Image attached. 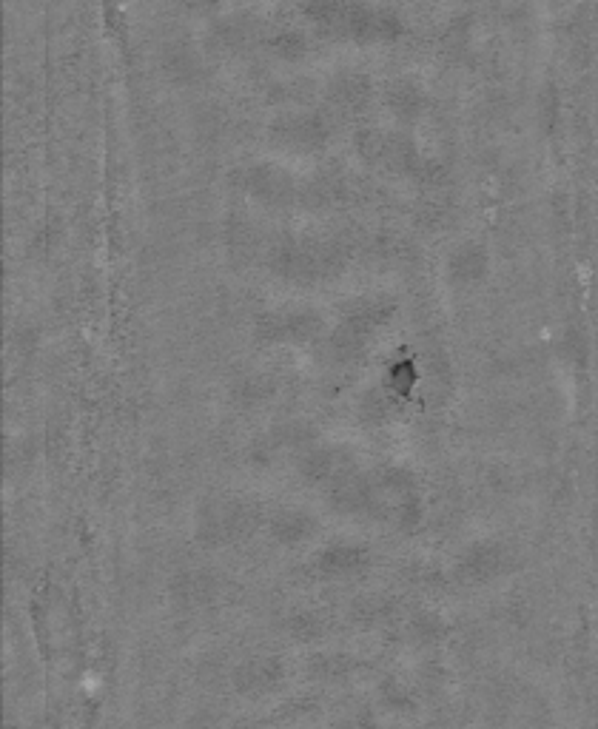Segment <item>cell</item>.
<instances>
[{
	"label": "cell",
	"instance_id": "cell-11",
	"mask_svg": "<svg viewBox=\"0 0 598 729\" xmlns=\"http://www.w3.org/2000/svg\"><path fill=\"white\" fill-rule=\"evenodd\" d=\"M356 456L348 448H339V445H319L311 448L302 462H299V473L308 485L314 487H334L342 482L345 476L356 473Z\"/></svg>",
	"mask_w": 598,
	"mask_h": 729
},
{
	"label": "cell",
	"instance_id": "cell-28",
	"mask_svg": "<svg viewBox=\"0 0 598 729\" xmlns=\"http://www.w3.org/2000/svg\"><path fill=\"white\" fill-rule=\"evenodd\" d=\"M448 633L445 621L430 613V610H419L416 616L408 621V638L413 644H422V647H430V644H439L442 638Z\"/></svg>",
	"mask_w": 598,
	"mask_h": 729
},
{
	"label": "cell",
	"instance_id": "cell-32",
	"mask_svg": "<svg viewBox=\"0 0 598 729\" xmlns=\"http://www.w3.org/2000/svg\"><path fill=\"white\" fill-rule=\"evenodd\" d=\"M379 698H382V707L388 712H396V715H405V712L416 710V701H413L411 690H405L399 681H385V687L379 690Z\"/></svg>",
	"mask_w": 598,
	"mask_h": 729
},
{
	"label": "cell",
	"instance_id": "cell-17",
	"mask_svg": "<svg viewBox=\"0 0 598 729\" xmlns=\"http://www.w3.org/2000/svg\"><path fill=\"white\" fill-rule=\"evenodd\" d=\"M371 80L365 75H339L331 86H328V100L331 106L342 114H356L362 112L368 103H371Z\"/></svg>",
	"mask_w": 598,
	"mask_h": 729
},
{
	"label": "cell",
	"instance_id": "cell-19",
	"mask_svg": "<svg viewBox=\"0 0 598 729\" xmlns=\"http://www.w3.org/2000/svg\"><path fill=\"white\" fill-rule=\"evenodd\" d=\"M356 670H359V661L354 655L337 653V650L314 653L308 661V675L314 681H322V684H342V681L354 678Z\"/></svg>",
	"mask_w": 598,
	"mask_h": 729
},
{
	"label": "cell",
	"instance_id": "cell-29",
	"mask_svg": "<svg viewBox=\"0 0 598 729\" xmlns=\"http://www.w3.org/2000/svg\"><path fill=\"white\" fill-rule=\"evenodd\" d=\"M265 46H268L271 55L280 57V60H288V63L302 60V57L308 55V38L302 32H297V29H282V32L265 40Z\"/></svg>",
	"mask_w": 598,
	"mask_h": 729
},
{
	"label": "cell",
	"instance_id": "cell-8",
	"mask_svg": "<svg viewBox=\"0 0 598 729\" xmlns=\"http://www.w3.org/2000/svg\"><path fill=\"white\" fill-rule=\"evenodd\" d=\"M510 550L507 544L496 542V539H482V542L468 544L459 559H456V576L465 584H487V581L499 579L510 570Z\"/></svg>",
	"mask_w": 598,
	"mask_h": 729
},
{
	"label": "cell",
	"instance_id": "cell-10",
	"mask_svg": "<svg viewBox=\"0 0 598 729\" xmlns=\"http://www.w3.org/2000/svg\"><path fill=\"white\" fill-rule=\"evenodd\" d=\"M331 123L322 114H285L271 126V140L291 151H317L328 143Z\"/></svg>",
	"mask_w": 598,
	"mask_h": 729
},
{
	"label": "cell",
	"instance_id": "cell-21",
	"mask_svg": "<svg viewBox=\"0 0 598 729\" xmlns=\"http://www.w3.org/2000/svg\"><path fill=\"white\" fill-rule=\"evenodd\" d=\"M396 399L388 388H374L359 399V419L371 428H385L391 425V419H396Z\"/></svg>",
	"mask_w": 598,
	"mask_h": 729
},
{
	"label": "cell",
	"instance_id": "cell-13",
	"mask_svg": "<svg viewBox=\"0 0 598 729\" xmlns=\"http://www.w3.org/2000/svg\"><path fill=\"white\" fill-rule=\"evenodd\" d=\"M402 20L388 9H374V6H351V20H348V38L354 43H391L402 35Z\"/></svg>",
	"mask_w": 598,
	"mask_h": 729
},
{
	"label": "cell",
	"instance_id": "cell-3",
	"mask_svg": "<svg viewBox=\"0 0 598 729\" xmlns=\"http://www.w3.org/2000/svg\"><path fill=\"white\" fill-rule=\"evenodd\" d=\"M396 317V302L388 297H362L342 308L331 351L339 362H356Z\"/></svg>",
	"mask_w": 598,
	"mask_h": 729
},
{
	"label": "cell",
	"instance_id": "cell-22",
	"mask_svg": "<svg viewBox=\"0 0 598 729\" xmlns=\"http://www.w3.org/2000/svg\"><path fill=\"white\" fill-rule=\"evenodd\" d=\"M214 593V579L206 573H180L171 584V596L180 607H203Z\"/></svg>",
	"mask_w": 598,
	"mask_h": 729
},
{
	"label": "cell",
	"instance_id": "cell-1",
	"mask_svg": "<svg viewBox=\"0 0 598 729\" xmlns=\"http://www.w3.org/2000/svg\"><path fill=\"white\" fill-rule=\"evenodd\" d=\"M365 513L399 530H413L422 522V493L416 476L399 465H382L371 470Z\"/></svg>",
	"mask_w": 598,
	"mask_h": 729
},
{
	"label": "cell",
	"instance_id": "cell-14",
	"mask_svg": "<svg viewBox=\"0 0 598 729\" xmlns=\"http://www.w3.org/2000/svg\"><path fill=\"white\" fill-rule=\"evenodd\" d=\"M317 527V516L305 507H282L268 519V533L282 547H299L308 539H314Z\"/></svg>",
	"mask_w": 598,
	"mask_h": 729
},
{
	"label": "cell",
	"instance_id": "cell-24",
	"mask_svg": "<svg viewBox=\"0 0 598 729\" xmlns=\"http://www.w3.org/2000/svg\"><path fill=\"white\" fill-rule=\"evenodd\" d=\"M285 633L294 638L297 644H319L328 636V618L319 616L314 610H299L285 621Z\"/></svg>",
	"mask_w": 598,
	"mask_h": 729
},
{
	"label": "cell",
	"instance_id": "cell-25",
	"mask_svg": "<svg viewBox=\"0 0 598 729\" xmlns=\"http://www.w3.org/2000/svg\"><path fill=\"white\" fill-rule=\"evenodd\" d=\"M393 616V601L385 596H359L351 604V621L362 630H371L385 624Z\"/></svg>",
	"mask_w": 598,
	"mask_h": 729
},
{
	"label": "cell",
	"instance_id": "cell-12",
	"mask_svg": "<svg viewBox=\"0 0 598 729\" xmlns=\"http://www.w3.org/2000/svg\"><path fill=\"white\" fill-rule=\"evenodd\" d=\"M231 684L243 698L274 695L285 684V664L277 655H254L234 670Z\"/></svg>",
	"mask_w": 598,
	"mask_h": 729
},
{
	"label": "cell",
	"instance_id": "cell-6",
	"mask_svg": "<svg viewBox=\"0 0 598 729\" xmlns=\"http://www.w3.org/2000/svg\"><path fill=\"white\" fill-rule=\"evenodd\" d=\"M356 154L376 169L411 174L413 163L419 160V151L405 134L382 129H365L356 134Z\"/></svg>",
	"mask_w": 598,
	"mask_h": 729
},
{
	"label": "cell",
	"instance_id": "cell-31",
	"mask_svg": "<svg viewBox=\"0 0 598 729\" xmlns=\"http://www.w3.org/2000/svg\"><path fill=\"white\" fill-rule=\"evenodd\" d=\"M408 177H413L416 183H422V186L428 188H442L448 183V166L445 163H439V160H433V157H422L419 154V160L413 163V169Z\"/></svg>",
	"mask_w": 598,
	"mask_h": 729
},
{
	"label": "cell",
	"instance_id": "cell-9",
	"mask_svg": "<svg viewBox=\"0 0 598 729\" xmlns=\"http://www.w3.org/2000/svg\"><path fill=\"white\" fill-rule=\"evenodd\" d=\"M371 567V550L356 542H331L311 556V573L317 579H354Z\"/></svg>",
	"mask_w": 598,
	"mask_h": 729
},
{
	"label": "cell",
	"instance_id": "cell-23",
	"mask_svg": "<svg viewBox=\"0 0 598 729\" xmlns=\"http://www.w3.org/2000/svg\"><path fill=\"white\" fill-rule=\"evenodd\" d=\"M163 69H166L169 80H174L177 86H191L203 75L200 57L194 55L188 46H171L166 57H163Z\"/></svg>",
	"mask_w": 598,
	"mask_h": 729
},
{
	"label": "cell",
	"instance_id": "cell-5",
	"mask_svg": "<svg viewBox=\"0 0 598 729\" xmlns=\"http://www.w3.org/2000/svg\"><path fill=\"white\" fill-rule=\"evenodd\" d=\"M254 328L265 345H308L322 334V317L311 308H274L260 314Z\"/></svg>",
	"mask_w": 598,
	"mask_h": 729
},
{
	"label": "cell",
	"instance_id": "cell-30",
	"mask_svg": "<svg viewBox=\"0 0 598 729\" xmlns=\"http://www.w3.org/2000/svg\"><path fill=\"white\" fill-rule=\"evenodd\" d=\"M271 393H274V382H271V379H268L265 374L243 376V379L237 382V388H234L237 402L245 405V408H254V405L268 402V399H271Z\"/></svg>",
	"mask_w": 598,
	"mask_h": 729
},
{
	"label": "cell",
	"instance_id": "cell-15",
	"mask_svg": "<svg viewBox=\"0 0 598 729\" xmlns=\"http://www.w3.org/2000/svg\"><path fill=\"white\" fill-rule=\"evenodd\" d=\"M351 6H354V0H302V15L311 20L322 35L345 40Z\"/></svg>",
	"mask_w": 598,
	"mask_h": 729
},
{
	"label": "cell",
	"instance_id": "cell-27",
	"mask_svg": "<svg viewBox=\"0 0 598 729\" xmlns=\"http://www.w3.org/2000/svg\"><path fill=\"white\" fill-rule=\"evenodd\" d=\"M342 197H345V186H342V180H334V177L311 180L308 186L299 191V200H302L308 208L334 206V203L342 200Z\"/></svg>",
	"mask_w": 598,
	"mask_h": 729
},
{
	"label": "cell",
	"instance_id": "cell-16",
	"mask_svg": "<svg viewBox=\"0 0 598 729\" xmlns=\"http://www.w3.org/2000/svg\"><path fill=\"white\" fill-rule=\"evenodd\" d=\"M487 248L482 243H462L453 248L448 260V274L456 285H476L487 277Z\"/></svg>",
	"mask_w": 598,
	"mask_h": 729
},
{
	"label": "cell",
	"instance_id": "cell-7",
	"mask_svg": "<svg viewBox=\"0 0 598 729\" xmlns=\"http://www.w3.org/2000/svg\"><path fill=\"white\" fill-rule=\"evenodd\" d=\"M231 180H234V186L243 188L248 197L260 200L265 206H288L299 197L294 177L277 166H265V163L245 166V169L234 171Z\"/></svg>",
	"mask_w": 598,
	"mask_h": 729
},
{
	"label": "cell",
	"instance_id": "cell-20",
	"mask_svg": "<svg viewBox=\"0 0 598 729\" xmlns=\"http://www.w3.org/2000/svg\"><path fill=\"white\" fill-rule=\"evenodd\" d=\"M385 106L396 114V120L408 123V120H416L422 109H425V94L422 89L411 83V80H399V83H391L388 92H385Z\"/></svg>",
	"mask_w": 598,
	"mask_h": 729
},
{
	"label": "cell",
	"instance_id": "cell-2",
	"mask_svg": "<svg viewBox=\"0 0 598 729\" xmlns=\"http://www.w3.org/2000/svg\"><path fill=\"white\" fill-rule=\"evenodd\" d=\"M271 271L294 285H317L334 280L345 268L342 245L331 240H282L268 257Z\"/></svg>",
	"mask_w": 598,
	"mask_h": 729
},
{
	"label": "cell",
	"instance_id": "cell-18",
	"mask_svg": "<svg viewBox=\"0 0 598 729\" xmlns=\"http://www.w3.org/2000/svg\"><path fill=\"white\" fill-rule=\"evenodd\" d=\"M260 20L251 18H225L217 20V26L211 29V43L214 49L223 52H243L254 40H260Z\"/></svg>",
	"mask_w": 598,
	"mask_h": 729
},
{
	"label": "cell",
	"instance_id": "cell-26",
	"mask_svg": "<svg viewBox=\"0 0 598 729\" xmlns=\"http://www.w3.org/2000/svg\"><path fill=\"white\" fill-rule=\"evenodd\" d=\"M416 382H419V368H416V359L413 356H402V359H393L391 368H388V379H385V388L396 396V399H411V393L416 391Z\"/></svg>",
	"mask_w": 598,
	"mask_h": 729
},
{
	"label": "cell",
	"instance_id": "cell-4",
	"mask_svg": "<svg viewBox=\"0 0 598 729\" xmlns=\"http://www.w3.org/2000/svg\"><path fill=\"white\" fill-rule=\"evenodd\" d=\"M260 522L257 505L237 496H214L197 513V539L208 547H228L245 542Z\"/></svg>",
	"mask_w": 598,
	"mask_h": 729
}]
</instances>
